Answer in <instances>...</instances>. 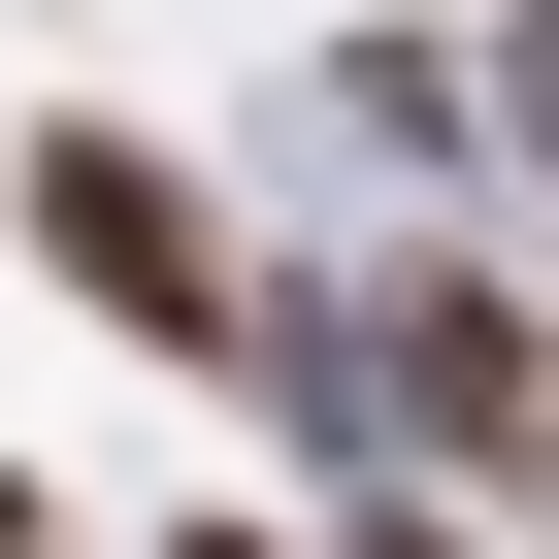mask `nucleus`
<instances>
[{
	"mask_svg": "<svg viewBox=\"0 0 559 559\" xmlns=\"http://www.w3.org/2000/svg\"><path fill=\"white\" fill-rule=\"evenodd\" d=\"M0 198H34V263H67V297H99L132 362H230V395H263V297H297V263H263V230H230V198H198L132 99H67L34 165H0Z\"/></svg>",
	"mask_w": 559,
	"mask_h": 559,
	"instance_id": "1",
	"label": "nucleus"
},
{
	"mask_svg": "<svg viewBox=\"0 0 559 559\" xmlns=\"http://www.w3.org/2000/svg\"><path fill=\"white\" fill-rule=\"evenodd\" d=\"M330 132H362V165H493V132H526V99H493V67H461V34H362V67H330Z\"/></svg>",
	"mask_w": 559,
	"mask_h": 559,
	"instance_id": "2",
	"label": "nucleus"
},
{
	"mask_svg": "<svg viewBox=\"0 0 559 559\" xmlns=\"http://www.w3.org/2000/svg\"><path fill=\"white\" fill-rule=\"evenodd\" d=\"M330 559H493V526H461V493H362V526H330Z\"/></svg>",
	"mask_w": 559,
	"mask_h": 559,
	"instance_id": "3",
	"label": "nucleus"
},
{
	"mask_svg": "<svg viewBox=\"0 0 559 559\" xmlns=\"http://www.w3.org/2000/svg\"><path fill=\"white\" fill-rule=\"evenodd\" d=\"M493 99H526V165H559V34H493Z\"/></svg>",
	"mask_w": 559,
	"mask_h": 559,
	"instance_id": "4",
	"label": "nucleus"
},
{
	"mask_svg": "<svg viewBox=\"0 0 559 559\" xmlns=\"http://www.w3.org/2000/svg\"><path fill=\"white\" fill-rule=\"evenodd\" d=\"M0 559H67V526H34V461H0Z\"/></svg>",
	"mask_w": 559,
	"mask_h": 559,
	"instance_id": "5",
	"label": "nucleus"
},
{
	"mask_svg": "<svg viewBox=\"0 0 559 559\" xmlns=\"http://www.w3.org/2000/svg\"><path fill=\"white\" fill-rule=\"evenodd\" d=\"M165 559H263V526H165Z\"/></svg>",
	"mask_w": 559,
	"mask_h": 559,
	"instance_id": "6",
	"label": "nucleus"
},
{
	"mask_svg": "<svg viewBox=\"0 0 559 559\" xmlns=\"http://www.w3.org/2000/svg\"><path fill=\"white\" fill-rule=\"evenodd\" d=\"M493 34H559V0H493Z\"/></svg>",
	"mask_w": 559,
	"mask_h": 559,
	"instance_id": "7",
	"label": "nucleus"
}]
</instances>
